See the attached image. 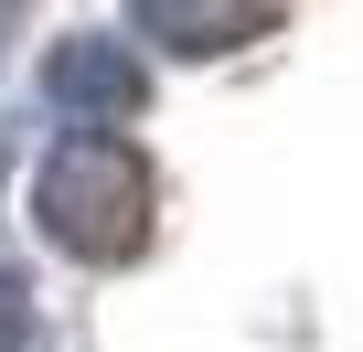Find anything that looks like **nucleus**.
I'll list each match as a JSON object with an SVG mask.
<instances>
[{
  "instance_id": "obj_1",
  "label": "nucleus",
  "mask_w": 363,
  "mask_h": 352,
  "mask_svg": "<svg viewBox=\"0 0 363 352\" xmlns=\"http://www.w3.org/2000/svg\"><path fill=\"white\" fill-rule=\"evenodd\" d=\"M150 160H139V139H118V128H86V139H65L54 160H43V193H33V214H43V246H65L75 267H128L139 246H150Z\"/></svg>"
},
{
  "instance_id": "obj_2",
  "label": "nucleus",
  "mask_w": 363,
  "mask_h": 352,
  "mask_svg": "<svg viewBox=\"0 0 363 352\" xmlns=\"http://www.w3.org/2000/svg\"><path fill=\"white\" fill-rule=\"evenodd\" d=\"M43 96H54V107H86V128H128V118L150 107V75H139V54H128V43L75 33V43H54Z\"/></svg>"
},
{
  "instance_id": "obj_3",
  "label": "nucleus",
  "mask_w": 363,
  "mask_h": 352,
  "mask_svg": "<svg viewBox=\"0 0 363 352\" xmlns=\"http://www.w3.org/2000/svg\"><path fill=\"white\" fill-rule=\"evenodd\" d=\"M128 22L160 54H235V43L289 22V0H128Z\"/></svg>"
},
{
  "instance_id": "obj_4",
  "label": "nucleus",
  "mask_w": 363,
  "mask_h": 352,
  "mask_svg": "<svg viewBox=\"0 0 363 352\" xmlns=\"http://www.w3.org/2000/svg\"><path fill=\"white\" fill-rule=\"evenodd\" d=\"M22 11H33V0H0V33H11V22H22Z\"/></svg>"
}]
</instances>
